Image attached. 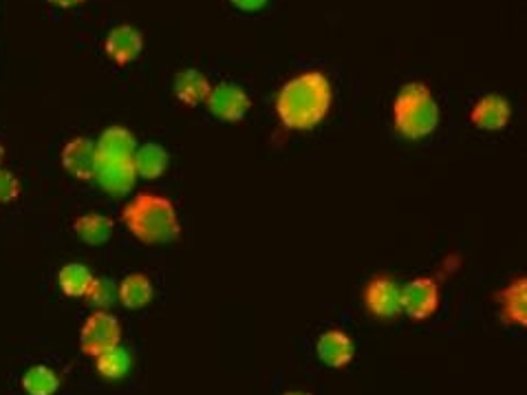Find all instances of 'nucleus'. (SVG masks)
Segmentation results:
<instances>
[{
	"label": "nucleus",
	"instance_id": "nucleus-1",
	"mask_svg": "<svg viewBox=\"0 0 527 395\" xmlns=\"http://www.w3.org/2000/svg\"><path fill=\"white\" fill-rule=\"evenodd\" d=\"M333 106V84L325 71L309 69L289 78L276 93L274 111L287 131L307 133L327 120Z\"/></svg>",
	"mask_w": 527,
	"mask_h": 395
},
{
	"label": "nucleus",
	"instance_id": "nucleus-2",
	"mask_svg": "<svg viewBox=\"0 0 527 395\" xmlns=\"http://www.w3.org/2000/svg\"><path fill=\"white\" fill-rule=\"evenodd\" d=\"M120 219L126 230L146 245L175 243L184 232L177 206L166 195L150 190L137 192L122 208Z\"/></svg>",
	"mask_w": 527,
	"mask_h": 395
},
{
	"label": "nucleus",
	"instance_id": "nucleus-3",
	"mask_svg": "<svg viewBox=\"0 0 527 395\" xmlns=\"http://www.w3.org/2000/svg\"><path fill=\"white\" fill-rule=\"evenodd\" d=\"M395 133L408 142H422L433 135L442 120L439 102L424 82H406L395 93L391 106Z\"/></svg>",
	"mask_w": 527,
	"mask_h": 395
},
{
	"label": "nucleus",
	"instance_id": "nucleus-4",
	"mask_svg": "<svg viewBox=\"0 0 527 395\" xmlns=\"http://www.w3.org/2000/svg\"><path fill=\"white\" fill-rule=\"evenodd\" d=\"M122 343V323L113 316L109 309H95V312L84 320L80 329V349L89 358H98L104 351H109Z\"/></svg>",
	"mask_w": 527,
	"mask_h": 395
},
{
	"label": "nucleus",
	"instance_id": "nucleus-5",
	"mask_svg": "<svg viewBox=\"0 0 527 395\" xmlns=\"http://www.w3.org/2000/svg\"><path fill=\"white\" fill-rule=\"evenodd\" d=\"M402 314H406L415 323L433 318L442 305V287L433 276H415V279L402 285Z\"/></svg>",
	"mask_w": 527,
	"mask_h": 395
},
{
	"label": "nucleus",
	"instance_id": "nucleus-6",
	"mask_svg": "<svg viewBox=\"0 0 527 395\" xmlns=\"http://www.w3.org/2000/svg\"><path fill=\"white\" fill-rule=\"evenodd\" d=\"M402 285L389 274H375L362 290V305L369 316L378 320H395L402 314Z\"/></svg>",
	"mask_w": 527,
	"mask_h": 395
},
{
	"label": "nucleus",
	"instance_id": "nucleus-7",
	"mask_svg": "<svg viewBox=\"0 0 527 395\" xmlns=\"http://www.w3.org/2000/svg\"><path fill=\"white\" fill-rule=\"evenodd\" d=\"M208 113L221 122H241L252 111V98L241 84L219 82L212 84L206 104Z\"/></svg>",
	"mask_w": 527,
	"mask_h": 395
},
{
	"label": "nucleus",
	"instance_id": "nucleus-8",
	"mask_svg": "<svg viewBox=\"0 0 527 395\" xmlns=\"http://www.w3.org/2000/svg\"><path fill=\"white\" fill-rule=\"evenodd\" d=\"M470 124L486 133L505 131L512 122V104L501 93H488L470 106Z\"/></svg>",
	"mask_w": 527,
	"mask_h": 395
},
{
	"label": "nucleus",
	"instance_id": "nucleus-9",
	"mask_svg": "<svg viewBox=\"0 0 527 395\" xmlns=\"http://www.w3.org/2000/svg\"><path fill=\"white\" fill-rule=\"evenodd\" d=\"M62 168L73 179L89 181L95 177V168H98V155H95V142L89 137H71V140L64 144L60 153Z\"/></svg>",
	"mask_w": 527,
	"mask_h": 395
},
{
	"label": "nucleus",
	"instance_id": "nucleus-10",
	"mask_svg": "<svg viewBox=\"0 0 527 395\" xmlns=\"http://www.w3.org/2000/svg\"><path fill=\"white\" fill-rule=\"evenodd\" d=\"M144 51L142 31L133 25H117L104 40V53L117 67H126L139 58Z\"/></svg>",
	"mask_w": 527,
	"mask_h": 395
},
{
	"label": "nucleus",
	"instance_id": "nucleus-11",
	"mask_svg": "<svg viewBox=\"0 0 527 395\" xmlns=\"http://www.w3.org/2000/svg\"><path fill=\"white\" fill-rule=\"evenodd\" d=\"M316 356L329 369H344L356 358V343L344 329H327L316 340Z\"/></svg>",
	"mask_w": 527,
	"mask_h": 395
},
{
	"label": "nucleus",
	"instance_id": "nucleus-12",
	"mask_svg": "<svg viewBox=\"0 0 527 395\" xmlns=\"http://www.w3.org/2000/svg\"><path fill=\"white\" fill-rule=\"evenodd\" d=\"M499 316L510 327H527V279L525 274L516 276L497 292Z\"/></svg>",
	"mask_w": 527,
	"mask_h": 395
},
{
	"label": "nucleus",
	"instance_id": "nucleus-13",
	"mask_svg": "<svg viewBox=\"0 0 527 395\" xmlns=\"http://www.w3.org/2000/svg\"><path fill=\"white\" fill-rule=\"evenodd\" d=\"M137 151L135 135L126 126H109L102 131L100 140L95 142V155L100 162H122V159H133Z\"/></svg>",
	"mask_w": 527,
	"mask_h": 395
},
{
	"label": "nucleus",
	"instance_id": "nucleus-14",
	"mask_svg": "<svg viewBox=\"0 0 527 395\" xmlns=\"http://www.w3.org/2000/svg\"><path fill=\"white\" fill-rule=\"evenodd\" d=\"M95 181L113 197L128 195L135 188L137 170L133 159H122V162H100L95 168Z\"/></svg>",
	"mask_w": 527,
	"mask_h": 395
},
{
	"label": "nucleus",
	"instance_id": "nucleus-15",
	"mask_svg": "<svg viewBox=\"0 0 527 395\" xmlns=\"http://www.w3.org/2000/svg\"><path fill=\"white\" fill-rule=\"evenodd\" d=\"M210 89H212V82L208 80L206 73H201L197 69L179 71L175 76V84H172L175 98L184 106H188V109H195V106L206 104Z\"/></svg>",
	"mask_w": 527,
	"mask_h": 395
},
{
	"label": "nucleus",
	"instance_id": "nucleus-16",
	"mask_svg": "<svg viewBox=\"0 0 527 395\" xmlns=\"http://www.w3.org/2000/svg\"><path fill=\"white\" fill-rule=\"evenodd\" d=\"M155 298V287L150 276L144 272H133L126 274L124 279L117 283V301H120L126 309H144Z\"/></svg>",
	"mask_w": 527,
	"mask_h": 395
},
{
	"label": "nucleus",
	"instance_id": "nucleus-17",
	"mask_svg": "<svg viewBox=\"0 0 527 395\" xmlns=\"http://www.w3.org/2000/svg\"><path fill=\"white\" fill-rule=\"evenodd\" d=\"M113 230V219L100 215V212H86V215H80L73 221L75 237L89 245H104L113 237Z\"/></svg>",
	"mask_w": 527,
	"mask_h": 395
},
{
	"label": "nucleus",
	"instance_id": "nucleus-18",
	"mask_svg": "<svg viewBox=\"0 0 527 395\" xmlns=\"http://www.w3.org/2000/svg\"><path fill=\"white\" fill-rule=\"evenodd\" d=\"M133 164L137 170V177H144V179H159L161 175L168 170L170 164V157L168 151L161 144L155 142H148L144 146H137V151L133 155Z\"/></svg>",
	"mask_w": 527,
	"mask_h": 395
},
{
	"label": "nucleus",
	"instance_id": "nucleus-19",
	"mask_svg": "<svg viewBox=\"0 0 527 395\" xmlns=\"http://www.w3.org/2000/svg\"><path fill=\"white\" fill-rule=\"evenodd\" d=\"M93 360H95V371H98V376L106 382H120L133 369L131 351L122 347V343L109 351H104V354Z\"/></svg>",
	"mask_w": 527,
	"mask_h": 395
},
{
	"label": "nucleus",
	"instance_id": "nucleus-20",
	"mask_svg": "<svg viewBox=\"0 0 527 395\" xmlns=\"http://www.w3.org/2000/svg\"><path fill=\"white\" fill-rule=\"evenodd\" d=\"M93 279H95V274L86 268L84 263H67L58 272V287L64 296L84 298Z\"/></svg>",
	"mask_w": 527,
	"mask_h": 395
},
{
	"label": "nucleus",
	"instance_id": "nucleus-21",
	"mask_svg": "<svg viewBox=\"0 0 527 395\" xmlns=\"http://www.w3.org/2000/svg\"><path fill=\"white\" fill-rule=\"evenodd\" d=\"M60 376L49 365H34L25 371L23 389L27 395H56L60 391Z\"/></svg>",
	"mask_w": 527,
	"mask_h": 395
},
{
	"label": "nucleus",
	"instance_id": "nucleus-22",
	"mask_svg": "<svg viewBox=\"0 0 527 395\" xmlns=\"http://www.w3.org/2000/svg\"><path fill=\"white\" fill-rule=\"evenodd\" d=\"M84 301L95 309H109L117 303V285L111 279H104V276H95L84 294Z\"/></svg>",
	"mask_w": 527,
	"mask_h": 395
},
{
	"label": "nucleus",
	"instance_id": "nucleus-23",
	"mask_svg": "<svg viewBox=\"0 0 527 395\" xmlns=\"http://www.w3.org/2000/svg\"><path fill=\"white\" fill-rule=\"evenodd\" d=\"M20 197V179L0 166V204H12Z\"/></svg>",
	"mask_w": 527,
	"mask_h": 395
},
{
	"label": "nucleus",
	"instance_id": "nucleus-24",
	"mask_svg": "<svg viewBox=\"0 0 527 395\" xmlns=\"http://www.w3.org/2000/svg\"><path fill=\"white\" fill-rule=\"evenodd\" d=\"M230 3L236 9H241V12H261L267 5V0H230Z\"/></svg>",
	"mask_w": 527,
	"mask_h": 395
},
{
	"label": "nucleus",
	"instance_id": "nucleus-25",
	"mask_svg": "<svg viewBox=\"0 0 527 395\" xmlns=\"http://www.w3.org/2000/svg\"><path fill=\"white\" fill-rule=\"evenodd\" d=\"M47 3H49L51 7H58V9H73V7L82 5L84 0H47Z\"/></svg>",
	"mask_w": 527,
	"mask_h": 395
},
{
	"label": "nucleus",
	"instance_id": "nucleus-26",
	"mask_svg": "<svg viewBox=\"0 0 527 395\" xmlns=\"http://www.w3.org/2000/svg\"><path fill=\"white\" fill-rule=\"evenodd\" d=\"M283 395H314V393H309V391H287Z\"/></svg>",
	"mask_w": 527,
	"mask_h": 395
},
{
	"label": "nucleus",
	"instance_id": "nucleus-27",
	"mask_svg": "<svg viewBox=\"0 0 527 395\" xmlns=\"http://www.w3.org/2000/svg\"><path fill=\"white\" fill-rule=\"evenodd\" d=\"M3 162H5V146L0 142V166H3Z\"/></svg>",
	"mask_w": 527,
	"mask_h": 395
}]
</instances>
